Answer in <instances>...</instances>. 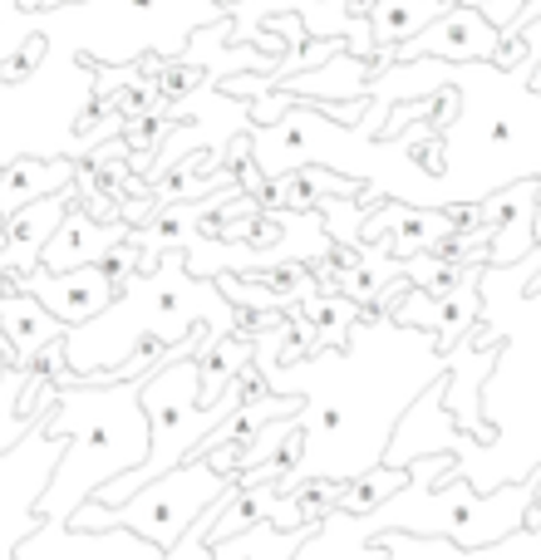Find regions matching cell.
<instances>
[{"label": "cell", "mask_w": 541, "mask_h": 560, "mask_svg": "<svg viewBox=\"0 0 541 560\" xmlns=\"http://www.w3.org/2000/svg\"><path fill=\"white\" fill-rule=\"evenodd\" d=\"M212 329L217 339L237 329V305L222 290V280L193 276L183 246H168L153 261V271L128 276V285L99 310L94 319L74 325L65 335V354L74 378L99 374V369H118L148 345H183L197 329Z\"/></svg>", "instance_id": "6da1fadb"}, {"label": "cell", "mask_w": 541, "mask_h": 560, "mask_svg": "<svg viewBox=\"0 0 541 560\" xmlns=\"http://www.w3.org/2000/svg\"><path fill=\"white\" fill-rule=\"evenodd\" d=\"M143 378L118 374L108 384H55V404L45 413V433L65 438L55 472L39 492V522L69 526V516L108 482L148 457V413H143Z\"/></svg>", "instance_id": "7a4b0ae2"}, {"label": "cell", "mask_w": 541, "mask_h": 560, "mask_svg": "<svg viewBox=\"0 0 541 560\" xmlns=\"http://www.w3.org/2000/svg\"><path fill=\"white\" fill-rule=\"evenodd\" d=\"M246 398V369L222 388L217 404H203V374H197V349L187 354H173L143 378V413H148V457L128 472L108 477L104 487L94 492V502L104 506H118L124 497H134L143 482L163 477L168 467L187 463L197 453L207 433L222 423L232 408H242Z\"/></svg>", "instance_id": "3957f363"}, {"label": "cell", "mask_w": 541, "mask_h": 560, "mask_svg": "<svg viewBox=\"0 0 541 560\" xmlns=\"http://www.w3.org/2000/svg\"><path fill=\"white\" fill-rule=\"evenodd\" d=\"M237 487H242V482H237V477H227V472H217L207 457H187V463L168 467L163 477L143 482L134 497H124L118 506H104V502H94V497H89V502L69 516V526H79V532L128 526V532H138L143 541H153L158 551H168V546H173L177 536H183L187 526L207 512V506L222 502V497L237 492Z\"/></svg>", "instance_id": "277c9868"}, {"label": "cell", "mask_w": 541, "mask_h": 560, "mask_svg": "<svg viewBox=\"0 0 541 560\" xmlns=\"http://www.w3.org/2000/svg\"><path fill=\"white\" fill-rule=\"evenodd\" d=\"M414 472V467H408ZM408 492L424 502V516H408V526H428L434 536H448L463 551H483V546L513 541L527 526V512L541 502V467L527 482L503 487L493 497H477L463 477H448L438 492H424L418 477H408Z\"/></svg>", "instance_id": "5b68a950"}, {"label": "cell", "mask_w": 541, "mask_h": 560, "mask_svg": "<svg viewBox=\"0 0 541 560\" xmlns=\"http://www.w3.org/2000/svg\"><path fill=\"white\" fill-rule=\"evenodd\" d=\"M503 30L487 15H477L473 5H448L444 15H434L414 39L394 49V65L408 59H448V65H503Z\"/></svg>", "instance_id": "8992f818"}, {"label": "cell", "mask_w": 541, "mask_h": 560, "mask_svg": "<svg viewBox=\"0 0 541 560\" xmlns=\"http://www.w3.org/2000/svg\"><path fill=\"white\" fill-rule=\"evenodd\" d=\"M10 285L30 290L49 315H59L69 329L94 319L108 300L118 295V280L104 261H89V266H74V271H49V266H30L25 276H10Z\"/></svg>", "instance_id": "52a82bcc"}, {"label": "cell", "mask_w": 541, "mask_h": 560, "mask_svg": "<svg viewBox=\"0 0 541 560\" xmlns=\"http://www.w3.org/2000/svg\"><path fill=\"white\" fill-rule=\"evenodd\" d=\"M483 266H473L463 285H453V290L408 285L404 300H399L389 315H394L399 325H414V329H428V335H438V349L458 345V339L473 329L477 310H483Z\"/></svg>", "instance_id": "ba28073f"}, {"label": "cell", "mask_w": 541, "mask_h": 560, "mask_svg": "<svg viewBox=\"0 0 541 560\" xmlns=\"http://www.w3.org/2000/svg\"><path fill=\"white\" fill-rule=\"evenodd\" d=\"M438 354L448 359V394H444V404H448V413H453V423L463 428V433H473L477 443H493L497 423L483 413V388H487V374L503 364V349H497V345L477 349V345H468V339H458V345L438 349Z\"/></svg>", "instance_id": "9c48e42d"}, {"label": "cell", "mask_w": 541, "mask_h": 560, "mask_svg": "<svg viewBox=\"0 0 541 560\" xmlns=\"http://www.w3.org/2000/svg\"><path fill=\"white\" fill-rule=\"evenodd\" d=\"M74 202H79V177L69 187H59V192L25 202L15 217H5V232H0V276L10 280V276H25L30 266H39L49 236L59 232V222H65V212Z\"/></svg>", "instance_id": "30bf717a"}, {"label": "cell", "mask_w": 541, "mask_h": 560, "mask_svg": "<svg viewBox=\"0 0 541 560\" xmlns=\"http://www.w3.org/2000/svg\"><path fill=\"white\" fill-rule=\"evenodd\" d=\"M128 232H134L128 222H99V217H89L84 207L74 202L65 212V222H59V232L49 236L39 266H49V271H74V266H89V261H108V256L128 242Z\"/></svg>", "instance_id": "8fae6325"}, {"label": "cell", "mask_w": 541, "mask_h": 560, "mask_svg": "<svg viewBox=\"0 0 541 560\" xmlns=\"http://www.w3.org/2000/svg\"><path fill=\"white\" fill-rule=\"evenodd\" d=\"M0 329H5V339H10V364H30V369H35V359L45 354L55 339L69 335L65 319L49 315L30 290L10 285L5 276H0Z\"/></svg>", "instance_id": "7c38bea8"}, {"label": "cell", "mask_w": 541, "mask_h": 560, "mask_svg": "<svg viewBox=\"0 0 541 560\" xmlns=\"http://www.w3.org/2000/svg\"><path fill=\"white\" fill-rule=\"evenodd\" d=\"M79 177L74 158H15V163L0 167V217H15L25 202L49 197L59 187H69Z\"/></svg>", "instance_id": "4fadbf2b"}, {"label": "cell", "mask_w": 541, "mask_h": 560, "mask_svg": "<svg viewBox=\"0 0 541 560\" xmlns=\"http://www.w3.org/2000/svg\"><path fill=\"white\" fill-rule=\"evenodd\" d=\"M315 536V526H276V522H256L246 532L212 541L207 560H290L300 546Z\"/></svg>", "instance_id": "5bb4252c"}, {"label": "cell", "mask_w": 541, "mask_h": 560, "mask_svg": "<svg viewBox=\"0 0 541 560\" xmlns=\"http://www.w3.org/2000/svg\"><path fill=\"white\" fill-rule=\"evenodd\" d=\"M448 5H453V0H375V5L365 10V20H369V45H375V49H389V55H394L404 39H414L418 30H424L434 15H444Z\"/></svg>", "instance_id": "9a60e30c"}, {"label": "cell", "mask_w": 541, "mask_h": 560, "mask_svg": "<svg viewBox=\"0 0 541 560\" xmlns=\"http://www.w3.org/2000/svg\"><path fill=\"white\" fill-rule=\"evenodd\" d=\"M408 477H414V472H408V467H394V463H375V467H365V472H355V477H345V482H339L335 512H349V516H369V512H379V506H384L394 492H404Z\"/></svg>", "instance_id": "2e32d148"}, {"label": "cell", "mask_w": 541, "mask_h": 560, "mask_svg": "<svg viewBox=\"0 0 541 560\" xmlns=\"http://www.w3.org/2000/svg\"><path fill=\"white\" fill-rule=\"evenodd\" d=\"M30 378H35V369L30 364H5V374H0V453H10V447H15L20 438L39 423V418H45V408L55 404V384H49L45 404H39L35 413H25V408H20V394H25Z\"/></svg>", "instance_id": "e0dca14e"}, {"label": "cell", "mask_w": 541, "mask_h": 560, "mask_svg": "<svg viewBox=\"0 0 541 560\" xmlns=\"http://www.w3.org/2000/svg\"><path fill=\"white\" fill-rule=\"evenodd\" d=\"M252 364V339H212V345L197 349V374H203V404H217L222 398V388L232 384L242 369Z\"/></svg>", "instance_id": "ac0fdd59"}, {"label": "cell", "mask_w": 541, "mask_h": 560, "mask_svg": "<svg viewBox=\"0 0 541 560\" xmlns=\"http://www.w3.org/2000/svg\"><path fill=\"white\" fill-rule=\"evenodd\" d=\"M227 497H232V492H227ZM212 516H217V502L207 506V512L197 516V522L187 526V532L177 536V541L168 546L158 560H207V556H212V536H207V532H212Z\"/></svg>", "instance_id": "d6986e66"}, {"label": "cell", "mask_w": 541, "mask_h": 560, "mask_svg": "<svg viewBox=\"0 0 541 560\" xmlns=\"http://www.w3.org/2000/svg\"><path fill=\"white\" fill-rule=\"evenodd\" d=\"M458 5H473L477 15H487L497 30H507V25L517 20V10L527 5V0H458Z\"/></svg>", "instance_id": "ffe728a7"}, {"label": "cell", "mask_w": 541, "mask_h": 560, "mask_svg": "<svg viewBox=\"0 0 541 560\" xmlns=\"http://www.w3.org/2000/svg\"><path fill=\"white\" fill-rule=\"evenodd\" d=\"M0 364H10V339H5V329H0Z\"/></svg>", "instance_id": "44dd1931"}, {"label": "cell", "mask_w": 541, "mask_h": 560, "mask_svg": "<svg viewBox=\"0 0 541 560\" xmlns=\"http://www.w3.org/2000/svg\"><path fill=\"white\" fill-rule=\"evenodd\" d=\"M25 10H35V5H65V0H20Z\"/></svg>", "instance_id": "7402d4cb"}, {"label": "cell", "mask_w": 541, "mask_h": 560, "mask_svg": "<svg viewBox=\"0 0 541 560\" xmlns=\"http://www.w3.org/2000/svg\"><path fill=\"white\" fill-rule=\"evenodd\" d=\"M527 516H532V522H537V536H541V506H532V512H527Z\"/></svg>", "instance_id": "603a6c76"}]
</instances>
